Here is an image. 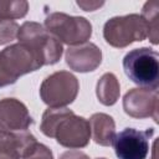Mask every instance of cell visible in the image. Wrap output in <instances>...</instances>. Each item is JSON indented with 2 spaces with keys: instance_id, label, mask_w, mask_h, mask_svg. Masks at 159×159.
<instances>
[{
  "instance_id": "obj_17",
  "label": "cell",
  "mask_w": 159,
  "mask_h": 159,
  "mask_svg": "<svg viewBox=\"0 0 159 159\" xmlns=\"http://www.w3.org/2000/svg\"><path fill=\"white\" fill-rule=\"evenodd\" d=\"M21 159H53V154L47 145L34 140L25 149Z\"/></svg>"
},
{
  "instance_id": "obj_22",
  "label": "cell",
  "mask_w": 159,
  "mask_h": 159,
  "mask_svg": "<svg viewBox=\"0 0 159 159\" xmlns=\"http://www.w3.org/2000/svg\"><path fill=\"white\" fill-rule=\"evenodd\" d=\"M97 159H106V158H97Z\"/></svg>"
},
{
  "instance_id": "obj_4",
  "label": "cell",
  "mask_w": 159,
  "mask_h": 159,
  "mask_svg": "<svg viewBox=\"0 0 159 159\" xmlns=\"http://www.w3.org/2000/svg\"><path fill=\"white\" fill-rule=\"evenodd\" d=\"M103 37L108 45L123 48L133 42L145 40L148 37V26L139 14L114 16L106 21Z\"/></svg>"
},
{
  "instance_id": "obj_18",
  "label": "cell",
  "mask_w": 159,
  "mask_h": 159,
  "mask_svg": "<svg viewBox=\"0 0 159 159\" xmlns=\"http://www.w3.org/2000/svg\"><path fill=\"white\" fill-rule=\"evenodd\" d=\"M19 24L14 20L0 19V45H6L17 39Z\"/></svg>"
},
{
  "instance_id": "obj_10",
  "label": "cell",
  "mask_w": 159,
  "mask_h": 159,
  "mask_svg": "<svg viewBox=\"0 0 159 159\" xmlns=\"http://www.w3.org/2000/svg\"><path fill=\"white\" fill-rule=\"evenodd\" d=\"M34 123L27 107L16 98L0 99V129L9 132L26 130Z\"/></svg>"
},
{
  "instance_id": "obj_7",
  "label": "cell",
  "mask_w": 159,
  "mask_h": 159,
  "mask_svg": "<svg viewBox=\"0 0 159 159\" xmlns=\"http://www.w3.org/2000/svg\"><path fill=\"white\" fill-rule=\"evenodd\" d=\"M41 63L32 51L24 43H14L0 51V70L9 84H14L20 76L39 70Z\"/></svg>"
},
{
  "instance_id": "obj_5",
  "label": "cell",
  "mask_w": 159,
  "mask_h": 159,
  "mask_svg": "<svg viewBox=\"0 0 159 159\" xmlns=\"http://www.w3.org/2000/svg\"><path fill=\"white\" fill-rule=\"evenodd\" d=\"M45 29L61 43L77 46L87 42L92 36V25L83 16L65 12H51L45 19Z\"/></svg>"
},
{
  "instance_id": "obj_20",
  "label": "cell",
  "mask_w": 159,
  "mask_h": 159,
  "mask_svg": "<svg viewBox=\"0 0 159 159\" xmlns=\"http://www.w3.org/2000/svg\"><path fill=\"white\" fill-rule=\"evenodd\" d=\"M77 5L84 11H94L98 7L103 6L104 2L103 1H77Z\"/></svg>"
},
{
  "instance_id": "obj_14",
  "label": "cell",
  "mask_w": 159,
  "mask_h": 159,
  "mask_svg": "<svg viewBox=\"0 0 159 159\" xmlns=\"http://www.w3.org/2000/svg\"><path fill=\"white\" fill-rule=\"evenodd\" d=\"M96 94L103 106H113L120 94V86L116 75L111 72L102 75L96 86Z\"/></svg>"
},
{
  "instance_id": "obj_11",
  "label": "cell",
  "mask_w": 159,
  "mask_h": 159,
  "mask_svg": "<svg viewBox=\"0 0 159 159\" xmlns=\"http://www.w3.org/2000/svg\"><path fill=\"white\" fill-rule=\"evenodd\" d=\"M65 60L72 71L92 72L102 62V51L97 45L87 41L77 46H70L66 50Z\"/></svg>"
},
{
  "instance_id": "obj_13",
  "label": "cell",
  "mask_w": 159,
  "mask_h": 159,
  "mask_svg": "<svg viewBox=\"0 0 159 159\" xmlns=\"http://www.w3.org/2000/svg\"><path fill=\"white\" fill-rule=\"evenodd\" d=\"M91 137L94 143L108 147L112 144V140L116 135V123L114 119L106 113H94L91 116L89 120Z\"/></svg>"
},
{
  "instance_id": "obj_3",
  "label": "cell",
  "mask_w": 159,
  "mask_h": 159,
  "mask_svg": "<svg viewBox=\"0 0 159 159\" xmlns=\"http://www.w3.org/2000/svg\"><path fill=\"white\" fill-rule=\"evenodd\" d=\"M123 70L127 77L142 88L158 89L159 86V56L149 47L129 51L123 58Z\"/></svg>"
},
{
  "instance_id": "obj_12",
  "label": "cell",
  "mask_w": 159,
  "mask_h": 159,
  "mask_svg": "<svg viewBox=\"0 0 159 159\" xmlns=\"http://www.w3.org/2000/svg\"><path fill=\"white\" fill-rule=\"evenodd\" d=\"M36 138L27 130L9 132L0 129V159H20L27 145Z\"/></svg>"
},
{
  "instance_id": "obj_8",
  "label": "cell",
  "mask_w": 159,
  "mask_h": 159,
  "mask_svg": "<svg viewBox=\"0 0 159 159\" xmlns=\"http://www.w3.org/2000/svg\"><path fill=\"white\" fill-rule=\"evenodd\" d=\"M154 134L153 128L138 130L124 128L112 140L118 159H145L149 153V140Z\"/></svg>"
},
{
  "instance_id": "obj_16",
  "label": "cell",
  "mask_w": 159,
  "mask_h": 159,
  "mask_svg": "<svg viewBox=\"0 0 159 159\" xmlns=\"http://www.w3.org/2000/svg\"><path fill=\"white\" fill-rule=\"evenodd\" d=\"M29 11V2L25 0H0V19L16 20L24 17Z\"/></svg>"
},
{
  "instance_id": "obj_9",
  "label": "cell",
  "mask_w": 159,
  "mask_h": 159,
  "mask_svg": "<svg viewBox=\"0 0 159 159\" xmlns=\"http://www.w3.org/2000/svg\"><path fill=\"white\" fill-rule=\"evenodd\" d=\"M123 109L132 118L144 119L150 117L155 123H158V89L142 87L129 89L123 97Z\"/></svg>"
},
{
  "instance_id": "obj_21",
  "label": "cell",
  "mask_w": 159,
  "mask_h": 159,
  "mask_svg": "<svg viewBox=\"0 0 159 159\" xmlns=\"http://www.w3.org/2000/svg\"><path fill=\"white\" fill-rule=\"evenodd\" d=\"M155 154H157V140H154V143H153V157H152V159H155Z\"/></svg>"
},
{
  "instance_id": "obj_15",
  "label": "cell",
  "mask_w": 159,
  "mask_h": 159,
  "mask_svg": "<svg viewBox=\"0 0 159 159\" xmlns=\"http://www.w3.org/2000/svg\"><path fill=\"white\" fill-rule=\"evenodd\" d=\"M142 17L145 20L148 26V37L153 45H158L159 35H158V17H159V2L157 0L147 1L142 9Z\"/></svg>"
},
{
  "instance_id": "obj_2",
  "label": "cell",
  "mask_w": 159,
  "mask_h": 159,
  "mask_svg": "<svg viewBox=\"0 0 159 159\" xmlns=\"http://www.w3.org/2000/svg\"><path fill=\"white\" fill-rule=\"evenodd\" d=\"M17 40L32 51L41 66L57 63L63 53L62 43L35 21H26L20 26Z\"/></svg>"
},
{
  "instance_id": "obj_1",
  "label": "cell",
  "mask_w": 159,
  "mask_h": 159,
  "mask_svg": "<svg viewBox=\"0 0 159 159\" xmlns=\"http://www.w3.org/2000/svg\"><path fill=\"white\" fill-rule=\"evenodd\" d=\"M40 129L46 137L55 138L60 145L70 149L87 147L91 138L88 119L76 116L66 107L47 108L42 114Z\"/></svg>"
},
{
  "instance_id": "obj_19",
  "label": "cell",
  "mask_w": 159,
  "mask_h": 159,
  "mask_svg": "<svg viewBox=\"0 0 159 159\" xmlns=\"http://www.w3.org/2000/svg\"><path fill=\"white\" fill-rule=\"evenodd\" d=\"M58 159H89V157L81 150L72 149V150H67V152L62 153Z\"/></svg>"
},
{
  "instance_id": "obj_6",
  "label": "cell",
  "mask_w": 159,
  "mask_h": 159,
  "mask_svg": "<svg viewBox=\"0 0 159 159\" xmlns=\"http://www.w3.org/2000/svg\"><path fill=\"white\" fill-rule=\"evenodd\" d=\"M80 91V83L68 71H57L47 76L40 86V97L48 108H62L71 104Z\"/></svg>"
}]
</instances>
